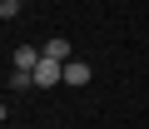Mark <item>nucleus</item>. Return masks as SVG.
<instances>
[{
    "label": "nucleus",
    "instance_id": "nucleus-1",
    "mask_svg": "<svg viewBox=\"0 0 149 129\" xmlns=\"http://www.w3.org/2000/svg\"><path fill=\"white\" fill-rule=\"evenodd\" d=\"M65 85V64L60 60H40L35 64V89H60Z\"/></svg>",
    "mask_w": 149,
    "mask_h": 129
},
{
    "label": "nucleus",
    "instance_id": "nucleus-2",
    "mask_svg": "<svg viewBox=\"0 0 149 129\" xmlns=\"http://www.w3.org/2000/svg\"><path fill=\"white\" fill-rule=\"evenodd\" d=\"M40 60H60V64L74 60V55H70V40H65V35H50V40L40 45Z\"/></svg>",
    "mask_w": 149,
    "mask_h": 129
},
{
    "label": "nucleus",
    "instance_id": "nucleus-3",
    "mask_svg": "<svg viewBox=\"0 0 149 129\" xmlns=\"http://www.w3.org/2000/svg\"><path fill=\"white\" fill-rule=\"evenodd\" d=\"M65 85H70V89H85V85H90V64H85V60H65Z\"/></svg>",
    "mask_w": 149,
    "mask_h": 129
},
{
    "label": "nucleus",
    "instance_id": "nucleus-4",
    "mask_svg": "<svg viewBox=\"0 0 149 129\" xmlns=\"http://www.w3.org/2000/svg\"><path fill=\"white\" fill-rule=\"evenodd\" d=\"M40 64V45H20L15 50V70H35Z\"/></svg>",
    "mask_w": 149,
    "mask_h": 129
},
{
    "label": "nucleus",
    "instance_id": "nucleus-5",
    "mask_svg": "<svg viewBox=\"0 0 149 129\" xmlns=\"http://www.w3.org/2000/svg\"><path fill=\"white\" fill-rule=\"evenodd\" d=\"M5 85H10V89H20V94H25V89H35V70H10V80H5Z\"/></svg>",
    "mask_w": 149,
    "mask_h": 129
},
{
    "label": "nucleus",
    "instance_id": "nucleus-6",
    "mask_svg": "<svg viewBox=\"0 0 149 129\" xmlns=\"http://www.w3.org/2000/svg\"><path fill=\"white\" fill-rule=\"evenodd\" d=\"M20 15V0H0V20H15Z\"/></svg>",
    "mask_w": 149,
    "mask_h": 129
},
{
    "label": "nucleus",
    "instance_id": "nucleus-7",
    "mask_svg": "<svg viewBox=\"0 0 149 129\" xmlns=\"http://www.w3.org/2000/svg\"><path fill=\"white\" fill-rule=\"evenodd\" d=\"M5 114H10V109H5V104H0V124H5Z\"/></svg>",
    "mask_w": 149,
    "mask_h": 129
},
{
    "label": "nucleus",
    "instance_id": "nucleus-8",
    "mask_svg": "<svg viewBox=\"0 0 149 129\" xmlns=\"http://www.w3.org/2000/svg\"><path fill=\"white\" fill-rule=\"evenodd\" d=\"M20 5H30V0H20Z\"/></svg>",
    "mask_w": 149,
    "mask_h": 129
},
{
    "label": "nucleus",
    "instance_id": "nucleus-9",
    "mask_svg": "<svg viewBox=\"0 0 149 129\" xmlns=\"http://www.w3.org/2000/svg\"><path fill=\"white\" fill-rule=\"evenodd\" d=\"M0 85H5V80H0Z\"/></svg>",
    "mask_w": 149,
    "mask_h": 129
}]
</instances>
